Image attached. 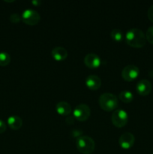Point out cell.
<instances>
[{"instance_id":"1","label":"cell","mask_w":153,"mask_h":154,"mask_svg":"<svg viewBox=\"0 0 153 154\" xmlns=\"http://www.w3.org/2000/svg\"><path fill=\"white\" fill-rule=\"evenodd\" d=\"M125 42L129 46L132 48H142L146 45V35L140 29H130L125 34Z\"/></svg>"},{"instance_id":"2","label":"cell","mask_w":153,"mask_h":154,"mask_svg":"<svg viewBox=\"0 0 153 154\" xmlns=\"http://www.w3.org/2000/svg\"><path fill=\"white\" fill-rule=\"evenodd\" d=\"M98 103L100 108L104 111H112L118 107V99L112 93H105L100 96Z\"/></svg>"},{"instance_id":"3","label":"cell","mask_w":153,"mask_h":154,"mask_svg":"<svg viewBox=\"0 0 153 154\" xmlns=\"http://www.w3.org/2000/svg\"><path fill=\"white\" fill-rule=\"evenodd\" d=\"M77 150L83 154H92L95 148L94 141L88 136H80L76 141Z\"/></svg>"},{"instance_id":"4","label":"cell","mask_w":153,"mask_h":154,"mask_svg":"<svg viewBox=\"0 0 153 154\" xmlns=\"http://www.w3.org/2000/svg\"><path fill=\"white\" fill-rule=\"evenodd\" d=\"M111 121L116 127H123L128 121V113L122 109H116L111 116Z\"/></svg>"},{"instance_id":"5","label":"cell","mask_w":153,"mask_h":154,"mask_svg":"<svg viewBox=\"0 0 153 154\" xmlns=\"http://www.w3.org/2000/svg\"><path fill=\"white\" fill-rule=\"evenodd\" d=\"M21 20L27 25L34 26L38 23L40 16L38 12L33 9H26L22 12Z\"/></svg>"},{"instance_id":"6","label":"cell","mask_w":153,"mask_h":154,"mask_svg":"<svg viewBox=\"0 0 153 154\" xmlns=\"http://www.w3.org/2000/svg\"><path fill=\"white\" fill-rule=\"evenodd\" d=\"M74 117L78 121H86L91 114L90 108L86 104H80L74 110Z\"/></svg>"},{"instance_id":"7","label":"cell","mask_w":153,"mask_h":154,"mask_svg":"<svg viewBox=\"0 0 153 154\" xmlns=\"http://www.w3.org/2000/svg\"><path fill=\"white\" fill-rule=\"evenodd\" d=\"M140 74L137 66L134 65H128L125 66L122 71V77L126 81H132L136 79Z\"/></svg>"},{"instance_id":"8","label":"cell","mask_w":153,"mask_h":154,"mask_svg":"<svg viewBox=\"0 0 153 154\" xmlns=\"http://www.w3.org/2000/svg\"><path fill=\"white\" fill-rule=\"evenodd\" d=\"M135 142V138L130 132L122 134L118 138V144L123 149H129L133 147Z\"/></svg>"},{"instance_id":"9","label":"cell","mask_w":153,"mask_h":154,"mask_svg":"<svg viewBox=\"0 0 153 154\" xmlns=\"http://www.w3.org/2000/svg\"><path fill=\"white\" fill-rule=\"evenodd\" d=\"M84 63L87 67L90 69H97L100 66L101 60L97 54L90 53V54H86L84 58Z\"/></svg>"},{"instance_id":"10","label":"cell","mask_w":153,"mask_h":154,"mask_svg":"<svg viewBox=\"0 0 153 154\" xmlns=\"http://www.w3.org/2000/svg\"><path fill=\"white\" fill-rule=\"evenodd\" d=\"M152 87L151 83L146 79L140 80L136 86V92L142 96H146L149 94L152 91Z\"/></svg>"},{"instance_id":"11","label":"cell","mask_w":153,"mask_h":154,"mask_svg":"<svg viewBox=\"0 0 153 154\" xmlns=\"http://www.w3.org/2000/svg\"><path fill=\"white\" fill-rule=\"evenodd\" d=\"M86 85L91 90H97L101 86V80L95 75H88L86 78Z\"/></svg>"},{"instance_id":"12","label":"cell","mask_w":153,"mask_h":154,"mask_svg":"<svg viewBox=\"0 0 153 154\" xmlns=\"http://www.w3.org/2000/svg\"><path fill=\"white\" fill-rule=\"evenodd\" d=\"M51 55L56 61H63L67 58L68 51L62 47H56L51 51Z\"/></svg>"},{"instance_id":"13","label":"cell","mask_w":153,"mask_h":154,"mask_svg":"<svg viewBox=\"0 0 153 154\" xmlns=\"http://www.w3.org/2000/svg\"><path fill=\"white\" fill-rule=\"evenodd\" d=\"M57 113L62 116H68L71 113V106L67 102H59L56 104V106Z\"/></svg>"},{"instance_id":"14","label":"cell","mask_w":153,"mask_h":154,"mask_svg":"<svg viewBox=\"0 0 153 154\" xmlns=\"http://www.w3.org/2000/svg\"><path fill=\"white\" fill-rule=\"evenodd\" d=\"M8 125L10 129L18 130L22 126V120L18 116H10L8 118Z\"/></svg>"},{"instance_id":"15","label":"cell","mask_w":153,"mask_h":154,"mask_svg":"<svg viewBox=\"0 0 153 154\" xmlns=\"http://www.w3.org/2000/svg\"><path fill=\"white\" fill-rule=\"evenodd\" d=\"M118 98L124 103H130L133 101L134 95L131 92L128 90H123L119 93Z\"/></svg>"},{"instance_id":"16","label":"cell","mask_w":153,"mask_h":154,"mask_svg":"<svg viewBox=\"0 0 153 154\" xmlns=\"http://www.w3.org/2000/svg\"><path fill=\"white\" fill-rule=\"evenodd\" d=\"M110 36L114 41L117 42H120L123 40L124 38V35H123V32H122L121 29H114L111 31Z\"/></svg>"},{"instance_id":"17","label":"cell","mask_w":153,"mask_h":154,"mask_svg":"<svg viewBox=\"0 0 153 154\" xmlns=\"http://www.w3.org/2000/svg\"><path fill=\"white\" fill-rule=\"evenodd\" d=\"M10 57L8 53L0 52V66H6L10 63Z\"/></svg>"},{"instance_id":"18","label":"cell","mask_w":153,"mask_h":154,"mask_svg":"<svg viewBox=\"0 0 153 154\" xmlns=\"http://www.w3.org/2000/svg\"><path fill=\"white\" fill-rule=\"evenodd\" d=\"M146 38L148 41V42L153 45V26H150L147 29L146 33Z\"/></svg>"},{"instance_id":"19","label":"cell","mask_w":153,"mask_h":154,"mask_svg":"<svg viewBox=\"0 0 153 154\" xmlns=\"http://www.w3.org/2000/svg\"><path fill=\"white\" fill-rule=\"evenodd\" d=\"M9 20H10V22L13 23H18L20 21L21 17L18 14L14 13L10 15V17H9Z\"/></svg>"},{"instance_id":"20","label":"cell","mask_w":153,"mask_h":154,"mask_svg":"<svg viewBox=\"0 0 153 154\" xmlns=\"http://www.w3.org/2000/svg\"><path fill=\"white\" fill-rule=\"evenodd\" d=\"M147 15H148V20L153 23V5L152 6H150V8H148Z\"/></svg>"},{"instance_id":"21","label":"cell","mask_w":153,"mask_h":154,"mask_svg":"<svg viewBox=\"0 0 153 154\" xmlns=\"http://www.w3.org/2000/svg\"><path fill=\"white\" fill-rule=\"evenodd\" d=\"M6 130V124L4 121L0 120V133H3Z\"/></svg>"},{"instance_id":"22","label":"cell","mask_w":153,"mask_h":154,"mask_svg":"<svg viewBox=\"0 0 153 154\" xmlns=\"http://www.w3.org/2000/svg\"><path fill=\"white\" fill-rule=\"evenodd\" d=\"M66 123H68V124H73L74 123V117H67L66 118Z\"/></svg>"},{"instance_id":"23","label":"cell","mask_w":153,"mask_h":154,"mask_svg":"<svg viewBox=\"0 0 153 154\" xmlns=\"http://www.w3.org/2000/svg\"><path fill=\"white\" fill-rule=\"evenodd\" d=\"M32 4L34 5H38L41 4V2L40 1H33Z\"/></svg>"},{"instance_id":"24","label":"cell","mask_w":153,"mask_h":154,"mask_svg":"<svg viewBox=\"0 0 153 154\" xmlns=\"http://www.w3.org/2000/svg\"><path fill=\"white\" fill-rule=\"evenodd\" d=\"M152 154H153V153H152Z\"/></svg>"}]
</instances>
